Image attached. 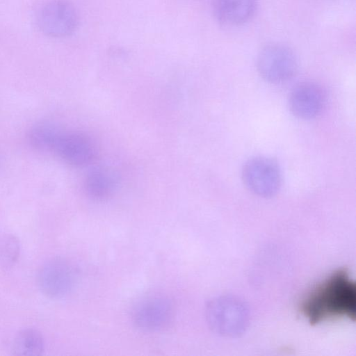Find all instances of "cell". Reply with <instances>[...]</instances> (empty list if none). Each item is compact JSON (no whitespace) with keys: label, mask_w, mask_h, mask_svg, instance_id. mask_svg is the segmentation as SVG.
I'll list each match as a JSON object with an SVG mask.
<instances>
[{"label":"cell","mask_w":356,"mask_h":356,"mask_svg":"<svg viewBox=\"0 0 356 356\" xmlns=\"http://www.w3.org/2000/svg\"><path fill=\"white\" fill-rule=\"evenodd\" d=\"M300 310L312 324L341 317L355 320L356 284L346 270H337L303 298Z\"/></svg>","instance_id":"obj_1"},{"label":"cell","mask_w":356,"mask_h":356,"mask_svg":"<svg viewBox=\"0 0 356 356\" xmlns=\"http://www.w3.org/2000/svg\"><path fill=\"white\" fill-rule=\"evenodd\" d=\"M40 152H52L74 166H84L95 156V148L86 136L74 132H65L49 123L40 137Z\"/></svg>","instance_id":"obj_2"},{"label":"cell","mask_w":356,"mask_h":356,"mask_svg":"<svg viewBox=\"0 0 356 356\" xmlns=\"http://www.w3.org/2000/svg\"><path fill=\"white\" fill-rule=\"evenodd\" d=\"M206 312L210 327L223 335H238L248 323L246 307L234 298L222 297L211 301Z\"/></svg>","instance_id":"obj_3"},{"label":"cell","mask_w":356,"mask_h":356,"mask_svg":"<svg viewBox=\"0 0 356 356\" xmlns=\"http://www.w3.org/2000/svg\"><path fill=\"white\" fill-rule=\"evenodd\" d=\"M257 68L260 76L271 83H282L291 79L298 68L296 54L289 47L273 44L259 54Z\"/></svg>","instance_id":"obj_4"},{"label":"cell","mask_w":356,"mask_h":356,"mask_svg":"<svg viewBox=\"0 0 356 356\" xmlns=\"http://www.w3.org/2000/svg\"><path fill=\"white\" fill-rule=\"evenodd\" d=\"M245 186L255 195L269 197L275 195L281 186L282 175L277 163L265 156L249 159L242 169Z\"/></svg>","instance_id":"obj_5"},{"label":"cell","mask_w":356,"mask_h":356,"mask_svg":"<svg viewBox=\"0 0 356 356\" xmlns=\"http://www.w3.org/2000/svg\"><path fill=\"white\" fill-rule=\"evenodd\" d=\"M38 24L41 31L51 38L72 34L79 24L78 12L68 0H51L40 9Z\"/></svg>","instance_id":"obj_6"},{"label":"cell","mask_w":356,"mask_h":356,"mask_svg":"<svg viewBox=\"0 0 356 356\" xmlns=\"http://www.w3.org/2000/svg\"><path fill=\"white\" fill-rule=\"evenodd\" d=\"M76 272L72 265L62 258L51 259L40 268L37 282L40 291L47 297L60 298L73 289Z\"/></svg>","instance_id":"obj_7"},{"label":"cell","mask_w":356,"mask_h":356,"mask_svg":"<svg viewBox=\"0 0 356 356\" xmlns=\"http://www.w3.org/2000/svg\"><path fill=\"white\" fill-rule=\"evenodd\" d=\"M172 315V302L167 297L159 294L143 298L132 310V319L136 325L150 332L167 327Z\"/></svg>","instance_id":"obj_8"},{"label":"cell","mask_w":356,"mask_h":356,"mask_svg":"<svg viewBox=\"0 0 356 356\" xmlns=\"http://www.w3.org/2000/svg\"><path fill=\"white\" fill-rule=\"evenodd\" d=\"M325 101V92L320 85L314 82H304L296 86L291 91L289 106L296 117L310 120L321 113Z\"/></svg>","instance_id":"obj_9"},{"label":"cell","mask_w":356,"mask_h":356,"mask_svg":"<svg viewBox=\"0 0 356 356\" xmlns=\"http://www.w3.org/2000/svg\"><path fill=\"white\" fill-rule=\"evenodd\" d=\"M256 7V0H215L214 13L220 23L238 26L252 17Z\"/></svg>","instance_id":"obj_10"},{"label":"cell","mask_w":356,"mask_h":356,"mask_svg":"<svg viewBox=\"0 0 356 356\" xmlns=\"http://www.w3.org/2000/svg\"><path fill=\"white\" fill-rule=\"evenodd\" d=\"M44 349V337L40 331L34 328L20 330L15 336L11 345L12 354L15 355H40Z\"/></svg>","instance_id":"obj_11"},{"label":"cell","mask_w":356,"mask_h":356,"mask_svg":"<svg viewBox=\"0 0 356 356\" xmlns=\"http://www.w3.org/2000/svg\"><path fill=\"white\" fill-rule=\"evenodd\" d=\"M115 185V179L112 173L103 169H97L90 172L85 181L86 193L95 200L108 197L114 191Z\"/></svg>","instance_id":"obj_12"},{"label":"cell","mask_w":356,"mask_h":356,"mask_svg":"<svg viewBox=\"0 0 356 356\" xmlns=\"http://www.w3.org/2000/svg\"><path fill=\"white\" fill-rule=\"evenodd\" d=\"M20 254V243L13 234L0 232V268H9L17 261Z\"/></svg>","instance_id":"obj_13"}]
</instances>
